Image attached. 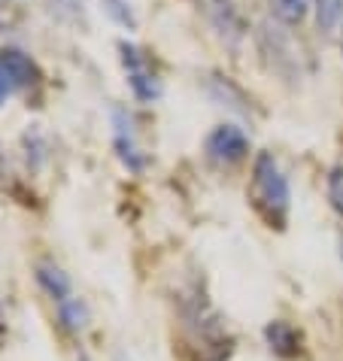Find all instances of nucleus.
Wrapping results in <instances>:
<instances>
[{
	"label": "nucleus",
	"instance_id": "nucleus-1",
	"mask_svg": "<svg viewBox=\"0 0 343 361\" xmlns=\"http://www.w3.org/2000/svg\"><path fill=\"white\" fill-rule=\"evenodd\" d=\"M252 197H255V207L267 216V222H277V228H282L291 192H289V179L282 176L277 158L270 152H258L255 158V167H252Z\"/></svg>",
	"mask_w": 343,
	"mask_h": 361
},
{
	"label": "nucleus",
	"instance_id": "nucleus-2",
	"mask_svg": "<svg viewBox=\"0 0 343 361\" xmlns=\"http://www.w3.org/2000/svg\"><path fill=\"white\" fill-rule=\"evenodd\" d=\"M119 58H122V70H125L131 94H134L140 104H155L164 88H161V79L152 70V64H149L146 52L137 49L134 43H128V39H122V43H119Z\"/></svg>",
	"mask_w": 343,
	"mask_h": 361
},
{
	"label": "nucleus",
	"instance_id": "nucleus-3",
	"mask_svg": "<svg viewBox=\"0 0 343 361\" xmlns=\"http://www.w3.org/2000/svg\"><path fill=\"white\" fill-rule=\"evenodd\" d=\"M109 122H113V149L131 173H140L146 167V155L137 143V131H134V118L125 106H113L109 109Z\"/></svg>",
	"mask_w": 343,
	"mask_h": 361
},
{
	"label": "nucleus",
	"instance_id": "nucleus-4",
	"mask_svg": "<svg viewBox=\"0 0 343 361\" xmlns=\"http://www.w3.org/2000/svg\"><path fill=\"white\" fill-rule=\"evenodd\" d=\"M204 152L216 164H237L249 152V137L237 125H216L204 140Z\"/></svg>",
	"mask_w": 343,
	"mask_h": 361
},
{
	"label": "nucleus",
	"instance_id": "nucleus-5",
	"mask_svg": "<svg viewBox=\"0 0 343 361\" xmlns=\"http://www.w3.org/2000/svg\"><path fill=\"white\" fill-rule=\"evenodd\" d=\"M207 18H210V25H213V31L225 39L231 49H237L240 43H243V37L249 34L246 18H243V13H240V6L234 4V0H210Z\"/></svg>",
	"mask_w": 343,
	"mask_h": 361
},
{
	"label": "nucleus",
	"instance_id": "nucleus-6",
	"mask_svg": "<svg viewBox=\"0 0 343 361\" xmlns=\"http://www.w3.org/2000/svg\"><path fill=\"white\" fill-rule=\"evenodd\" d=\"M0 64H4L6 79H9V85L13 88H34V85H40V79H43L37 61L31 55H25L22 49L6 46L4 52H0Z\"/></svg>",
	"mask_w": 343,
	"mask_h": 361
},
{
	"label": "nucleus",
	"instance_id": "nucleus-7",
	"mask_svg": "<svg viewBox=\"0 0 343 361\" xmlns=\"http://www.w3.org/2000/svg\"><path fill=\"white\" fill-rule=\"evenodd\" d=\"M207 92H210V97L216 100L219 106H228V109H234V113H249V100H246V94L240 92V88L231 82L228 76H210L207 79Z\"/></svg>",
	"mask_w": 343,
	"mask_h": 361
},
{
	"label": "nucleus",
	"instance_id": "nucleus-8",
	"mask_svg": "<svg viewBox=\"0 0 343 361\" xmlns=\"http://www.w3.org/2000/svg\"><path fill=\"white\" fill-rule=\"evenodd\" d=\"M34 276H37V283H40V288L52 298V300H67L70 298V279H67V274L58 264H52V262H40L37 267H34Z\"/></svg>",
	"mask_w": 343,
	"mask_h": 361
},
{
	"label": "nucleus",
	"instance_id": "nucleus-9",
	"mask_svg": "<svg viewBox=\"0 0 343 361\" xmlns=\"http://www.w3.org/2000/svg\"><path fill=\"white\" fill-rule=\"evenodd\" d=\"M265 337H267L270 349L282 358H295L301 353V334L289 322H270L265 328Z\"/></svg>",
	"mask_w": 343,
	"mask_h": 361
},
{
	"label": "nucleus",
	"instance_id": "nucleus-10",
	"mask_svg": "<svg viewBox=\"0 0 343 361\" xmlns=\"http://www.w3.org/2000/svg\"><path fill=\"white\" fill-rule=\"evenodd\" d=\"M58 316H61V325L67 331H83L88 322V307L79 298H67L58 304Z\"/></svg>",
	"mask_w": 343,
	"mask_h": 361
},
{
	"label": "nucleus",
	"instance_id": "nucleus-11",
	"mask_svg": "<svg viewBox=\"0 0 343 361\" xmlns=\"http://www.w3.org/2000/svg\"><path fill=\"white\" fill-rule=\"evenodd\" d=\"M310 0H274V16L282 25H301L307 18Z\"/></svg>",
	"mask_w": 343,
	"mask_h": 361
},
{
	"label": "nucleus",
	"instance_id": "nucleus-12",
	"mask_svg": "<svg viewBox=\"0 0 343 361\" xmlns=\"http://www.w3.org/2000/svg\"><path fill=\"white\" fill-rule=\"evenodd\" d=\"M100 9H104L116 25H122L125 31H137V16L128 0H100Z\"/></svg>",
	"mask_w": 343,
	"mask_h": 361
},
{
	"label": "nucleus",
	"instance_id": "nucleus-13",
	"mask_svg": "<svg viewBox=\"0 0 343 361\" xmlns=\"http://www.w3.org/2000/svg\"><path fill=\"white\" fill-rule=\"evenodd\" d=\"M343 18V0H316V25L319 31H335Z\"/></svg>",
	"mask_w": 343,
	"mask_h": 361
},
{
	"label": "nucleus",
	"instance_id": "nucleus-14",
	"mask_svg": "<svg viewBox=\"0 0 343 361\" xmlns=\"http://www.w3.org/2000/svg\"><path fill=\"white\" fill-rule=\"evenodd\" d=\"M328 200L337 213H343V164H335L328 170Z\"/></svg>",
	"mask_w": 343,
	"mask_h": 361
},
{
	"label": "nucleus",
	"instance_id": "nucleus-15",
	"mask_svg": "<svg viewBox=\"0 0 343 361\" xmlns=\"http://www.w3.org/2000/svg\"><path fill=\"white\" fill-rule=\"evenodd\" d=\"M49 4H52V13L61 18V22L79 18V0H49Z\"/></svg>",
	"mask_w": 343,
	"mask_h": 361
},
{
	"label": "nucleus",
	"instance_id": "nucleus-16",
	"mask_svg": "<svg viewBox=\"0 0 343 361\" xmlns=\"http://www.w3.org/2000/svg\"><path fill=\"white\" fill-rule=\"evenodd\" d=\"M9 92H13V85H9V79H6V70L4 64H0V104L9 97Z\"/></svg>",
	"mask_w": 343,
	"mask_h": 361
}]
</instances>
